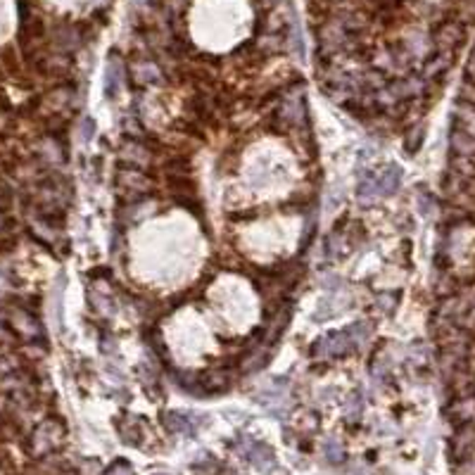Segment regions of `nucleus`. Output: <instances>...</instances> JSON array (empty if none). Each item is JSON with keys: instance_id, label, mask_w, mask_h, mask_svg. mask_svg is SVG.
<instances>
[{"instance_id": "obj_22", "label": "nucleus", "mask_w": 475, "mask_h": 475, "mask_svg": "<svg viewBox=\"0 0 475 475\" xmlns=\"http://www.w3.org/2000/svg\"><path fill=\"white\" fill-rule=\"evenodd\" d=\"M221 468H219V461L214 459L212 454H202L198 461H193V473L195 475H217Z\"/></svg>"}, {"instance_id": "obj_20", "label": "nucleus", "mask_w": 475, "mask_h": 475, "mask_svg": "<svg viewBox=\"0 0 475 475\" xmlns=\"http://www.w3.org/2000/svg\"><path fill=\"white\" fill-rule=\"evenodd\" d=\"M65 274H60L57 276V283L53 286V293H50V311L55 309V314H53V318H55V326L60 328V318H62V293H65Z\"/></svg>"}, {"instance_id": "obj_11", "label": "nucleus", "mask_w": 475, "mask_h": 475, "mask_svg": "<svg viewBox=\"0 0 475 475\" xmlns=\"http://www.w3.org/2000/svg\"><path fill=\"white\" fill-rule=\"evenodd\" d=\"M36 153H38L40 164H45L48 169H57V166L65 164V148H62V143L53 136H45L43 141L38 143Z\"/></svg>"}, {"instance_id": "obj_8", "label": "nucleus", "mask_w": 475, "mask_h": 475, "mask_svg": "<svg viewBox=\"0 0 475 475\" xmlns=\"http://www.w3.org/2000/svg\"><path fill=\"white\" fill-rule=\"evenodd\" d=\"M162 426L166 428V433L171 435H185L193 437L198 430V421L193 414H183V411H164L162 414Z\"/></svg>"}, {"instance_id": "obj_30", "label": "nucleus", "mask_w": 475, "mask_h": 475, "mask_svg": "<svg viewBox=\"0 0 475 475\" xmlns=\"http://www.w3.org/2000/svg\"><path fill=\"white\" fill-rule=\"evenodd\" d=\"M157 475H164V473H157Z\"/></svg>"}, {"instance_id": "obj_19", "label": "nucleus", "mask_w": 475, "mask_h": 475, "mask_svg": "<svg viewBox=\"0 0 475 475\" xmlns=\"http://www.w3.org/2000/svg\"><path fill=\"white\" fill-rule=\"evenodd\" d=\"M318 423H321V419H318L316 411H299L297 416H295V430L299 433V435H314V433L318 430Z\"/></svg>"}, {"instance_id": "obj_17", "label": "nucleus", "mask_w": 475, "mask_h": 475, "mask_svg": "<svg viewBox=\"0 0 475 475\" xmlns=\"http://www.w3.org/2000/svg\"><path fill=\"white\" fill-rule=\"evenodd\" d=\"M449 421H454L456 426H468L475 421V397L466 395L459 397L454 404L449 407Z\"/></svg>"}, {"instance_id": "obj_21", "label": "nucleus", "mask_w": 475, "mask_h": 475, "mask_svg": "<svg viewBox=\"0 0 475 475\" xmlns=\"http://www.w3.org/2000/svg\"><path fill=\"white\" fill-rule=\"evenodd\" d=\"M323 456H326V461L328 463H333V466H338V463H343L345 461V444L340 442V439H335V437H330L323 442Z\"/></svg>"}, {"instance_id": "obj_13", "label": "nucleus", "mask_w": 475, "mask_h": 475, "mask_svg": "<svg viewBox=\"0 0 475 475\" xmlns=\"http://www.w3.org/2000/svg\"><path fill=\"white\" fill-rule=\"evenodd\" d=\"M375 173V188H378V198H390L399 190L402 185V169L397 164H387L383 171H373Z\"/></svg>"}, {"instance_id": "obj_3", "label": "nucleus", "mask_w": 475, "mask_h": 475, "mask_svg": "<svg viewBox=\"0 0 475 475\" xmlns=\"http://www.w3.org/2000/svg\"><path fill=\"white\" fill-rule=\"evenodd\" d=\"M114 188L126 202L143 200L153 188V181L146 176V171L133 169V166H119L114 173Z\"/></svg>"}, {"instance_id": "obj_4", "label": "nucleus", "mask_w": 475, "mask_h": 475, "mask_svg": "<svg viewBox=\"0 0 475 475\" xmlns=\"http://www.w3.org/2000/svg\"><path fill=\"white\" fill-rule=\"evenodd\" d=\"M77 91L74 86H57V88L48 91L40 98V109H43L48 117H67L74 107H77Z\"/></svg>"}, {"instance_id": "obj_14", "label": "nucleus", "mask_w": 475, "mask_h": 475, "mask_svg": "<svg viewBox=\"0 0 475 475\" xmlns=\"http://www.w3.org/2000/svg\"><path fill=\"white\" fill-rule=\"evenodd\" d=\"M473 447H475L473 423H468V426H459V430H456L454 437H451V456H454L456 461H466L468 456H471Z\"/></svg>"}, {"instance_id": "obj_18", "label": "nucleus", "mask_w": 475, "mask_h": 475, "mask_svg": "<svg viewBox=\"0 0 475 475\" xmlns=\"http://www.w3.org/2000/svg\"><path fill=\"white\" fill-rule=\"evenodd\" d=\"M91 306L98 316L102 318H112L114 311H117V299L109 295V290H100V288H93L91 290Z\"/></svg>"}, {"instance_id": "obj_24", "label": "nucleus", "mask_w": 475, "mask_h": 475, "mask_svg": "<svg viewBox=\"0 0 475 475\" xmlns=\"http://www.w3.org/2000/svg\"><path fill=\"white\" fill-rule=\"evenodd\" d=\"M423 138H426V129H423V126H411L407 131V136H404V148H407L409 155L419 153V148L423 146Z\"/></svg>"}, {"instance_id": "obj_5", "label": "nucleus", "mask_w": 475, "mask_h": 475, "mask_svg": "<svg viewBox=\"0 0 475 475\" xmlns=\"http://www.w3.org/2000/svg\"><path fill=\"white\" fill-rule=\"evenodd\" d=\"M8 321L10 326L22 340H29V343H38L43 338V328H40V321L36 318V314L26 309V306H13L8 311Z\"/></svg>"}, {"instance_id": "obj_28", "label": "nucleus", "mask_w": 475, "mask_h": 475, "mask_svg": "<svg viewBox=\"0 0 475 475\" xmlns=\"http://www.w3.org/2000/svg\"><path fill=\"white\" fill-rule=\"evenodd\" d=\"M84 473L86 475H98V473H100V463H98V461H86L84 463Z\"/></svg>"}, {"instance_id": "obj_16", "label": "nucleus", "mask_w": 475, "mask_h": 475, "mask_svg": "<svg viewBox=\"0 0 475 475\" xmlns=\"http://www.w3.org/2000/svg\"><path fill=\"white\" fill-rule=\"evenodd\" d=\"M119 435H121V442L124 444H131V447H141L143 444V421L136 419V416H124L119 423Z\"/></svg>"}, {"instance_id": "obj_15", "label": "nucleus", "mask_w": 475, "mask_h": 475, "mask_svg": "<svg viewBox=\"0 0 475 475\" xmlns=\"http://www.w3.org/2000/svg\"><path fill=\"white\" fill-rule=\"evenodd\" d=\"M126 77V67L119 55H109L105 69V93L107 98H117L121 91V81Z\"/></svg>"}, {"instance_id": "obj_27", "label": "nucleus", "mask_w": 475, "mask_h": 475, "mask_svg": "<svg viewBox=\"0 0 475 475\" xmlns=\"http://www.w3.org/2000/svg\"><path fill=\"white\" fill-rule=\"evenodd\" d=\"M321 288H326V290H340L343 288V278L340 276H335V274H323L321 278Z\"/></svg>"}, {"instance_id": "obj_29", "label": "nucleus", "mask_w": 475, "mask_h": 475, "mask_svg": "<svg viewBox=\"0 0 475 475\" xmlns=\"http://www.w3.org/2000/svg\"><path fill=\"white\" fill-rule=\"evenodd\" d=\"M221 475H242L240 471H235V468H224Z\"/></svg>"}, {"instance_id": "obj_25", "label": "nucleus", "mask_w": 475, "mask_h": 475, "mask_svg": "<svg viewBox=\"0 0 475 475\" xmlns=\"http://www.w3.org/2000/svg\"><path fill=\"white\" fill-rule=\"evenodd\" d=\"M105 475H136V471L131 468V463L126 461H114L112 466L107 468Z\"/></svg>"}, {"instance_id": "obj_12", "label": "nucleus", "mask_w": 475, "mask_h": 475, "mask_svg": "<svg viewBox=\"0 0 475 475\" xmlns=\"http://www.w3.org/2000/svg\"><path fill=\"white\" fill-rule=\"evenodd\" d=\"M269 359H271V345H266L264 340H259V343L247 347V352L242 355L240 368L247 371V373H257V371H262L266 364H269Z\"/></svg>"}, {"instance_id": "obj_9", "label": "nucleus", "mask_w": 475, "mask_h": 475, "mask_svg": "<svg viewBox=\"0 0 475 475\" xmlns=\"http://www.w3.org/2000/svg\"><path fill=\"white\" fill-rule=\"evenodd\" d=\"M198 383L202 390V397L205 395H219V392H226L233 383V375L224 368H212L205 371V373H198Z\"/></svg>"}, {"instance_id": "obj_1", "label": "nucleus", "mask_w": 475, "mask_h": 475, "mask_svg": "<svg viewBox=\"0 0 475 475\" xmlns=\"http://www.w3.org/2000/svg\"><path fill=\"white\" fill-rule=\"evenodd\" d=\"M371 335V326L366 321H357L350 323L343 330H333V333L318 338L314 345H311V357L318 359V361H330V359H343L352 352L361 350L364 343L368 340Z\"/></svg>"}, {"instance_id": "obj_6", "label": "nucleus", "mask_w": 475, "mask_h": 475, "mask_svg": "<svg viewBox=\"0 0 475 475\" xmlns=\"http://www.w3.org/2000/svg\"><path fill=\"white\" fill-rule=\"evenodd\" d=\"M119 157L124 164L133 166V169H141V171H146L148 166H153V162H155L153 148H150L143 138H131V136L121 143Z\"/></svg>"}, {"instance_id": "obj_26", "label": "nucleus", "mask_w": 475, "mask_h": 475, "mask_svg": "<svg viewBox=\"0 0 475 475\" xmlns=\"http://www.w3.org/2000/svg\"><path fill=\"white\" fill-rule=\"evenodd\" d=\"M93 136H95V121H93V119H84V121H81V126H79V138L84 143H88Z\"/></svg>"}, {"instance_id": "obj_10", "label": "nucleus", "mask_w": 475, "mask_h": 475, "mask_svg": "<svg viewBox=\"0 0 475 475\" xmlns=\"http://www.w3.org/2000/svg\"><path fill=\"white\" fill-rule=\"evenodd\" d=\"M240 454H245L250 463L257 471H271L276 466V454L269 444L264 442H245V447H240Z\"/></svg>"}, {"instance_id": "obj_7", "label": "nucleus", "mask_w": 475, "mask_h": 475, "mask_svg": "<svg viewBox=\"0 0 475 475\" xmlns=\"http://www.w3.org/2000/svg\"><path fill=\"white\" fill-rule=\"evenodd\" d=\"M129 79L133 88H150L162 81V67L148 57H133L129 62Z\"/></svg>"}, {"instance_id": "obj_23", "label": "nucleus", "mask_w": 475, "mask_h": 475, "mask_svg": "<svg viewBox=\"0 0 475 475\" xmlns=\"http://www.w3.org/2000/svg\"><path fill=\"white\" fill-rule=\"evenodd\" d=\"M361 414H364V395H361V390H355L350 397V402H347L345 416L350 423H355V421L361 419Z\"/></svg>"}, {"instance_id": "obj_2", "label": "nucleus", "mask_w": 475, "mask_h": 475, "mask_svg": "<svg viewBox=\"0 0 475 475\" xmlns=\"http://www.w3.org/2000/svg\"><path fill=\"white\" fill-rule=\"evenodd\" d=\"M67 439V428L60 419H45L40 421L36 428H33L31 437H29V454L36 456V459H43V456L55 454L57 449L65 444Z\"/></svg>"}]
</instances>
